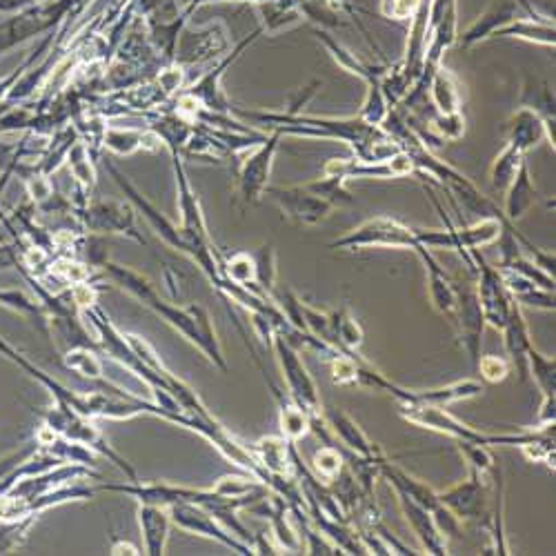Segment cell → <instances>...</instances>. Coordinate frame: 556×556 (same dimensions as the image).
Returning <instances> with one entry per match:
<instances>
[{
	"mask_svg": "<svg viewBox=\"0 0 556 556\" xmlns=\"http://www.w3.org/2000/svg\"><path fill=\"white\" fill-rule=\"evenodd\" d=\"M345 468V456L339 452L336 445H325L321 450H316L312 459V472L319 476L323 483H332L336 476Z\"/></svg>",
	"mask_w": 556,
	"mask_h": 556,
	"instance_id": "cell-32",
	"label": "cell"
},
{
	"mask_svg": "<svg viewBox=\"0 0 556 556\" xmlns=\"http://www.w3.org/2000/svg\"><path fill=\"white\" fill-rule=\"evenodd\" d=\"M38 519H41V516H27V519L12 521V523L0 521V552L7 554V552H14L16 548H21Z\"/></svg>",
	"mask_w": 556,
	"mask_h": 556,
	"instance_id": "cell-33",
	"label": "cell"
},
{
	"mask_svg": "<svg viewBox=\"0 0 556 556\" xmlns=\"http://www.w3.org/2000/svg\"><path fill=\"white\" fill-rule=\"evenodd\" d=\"M330 314H332V334H334L336 350L352 356V359H356V361H365L359 354V347L365 339L363 327L356 323V319L350 314L347 307H341V310L330 312Z\"/></svg>",
	"mask_w": 556,
	"mask_h": 556,
	"instance_id": "cell-24",
	"label": "cell"
},
{
	"mask_svg": "<svg viewBox=\"0 0 556 556\" xmlns=\"http://www.w3.org/2000/svg\"><path fill=\"white\" fill-rule=\"evenodd\" d=\"M138 528H141V536L145 543V554L150 556H161L165 554L167 539H170V510L163 505H152V503H138Z\"/></svg>",
	"mask_w": 556,
	"mask_h": 556,
	"instance_id": "cell-16",
	"label": "cell"
},
{
	"mask_svg": "<svg viewBox=\"0 0 556 556\" xmlns=\"http://www.w3.org/2000/svg\"><path fill=\"white\" fill-rule=\"evenodd\" d=\"M387 392H390L399 403H423V405L445 407L459 401L476 399V396L483 392V383L476 379H463L443 387H432V390H405V387L392 383Z\"/></svg>",
	"mask_w": 556,
	"mask_h": 556,
	"instance_id": "cell-10",
	"label": "cell"
},
{
	"mask_svg": "<svg viewBox=\"0 0 556 556\" xmlns=\"http://www.w3.org/2000/svg\"><path fill=\"white\" fill-rule=\"evenodd\" d=\"M541 201L539 192L534 190L532 185V178H530V167L528 163L521 165V170L516 172L514 181L510 183L508 190H505V210L503 216L508 218V221H519V218L530 210V207Z\"/></svg>",
	"mask_w": 556,
	"mask_h": 556,
	"instance_id": "cell-21",
	"label": "cell"
},
{
	"mask_svg": "<svg viewBox=\"0 0 556 556\" xmlns=\"http://www.w3.org/2000/svg\"><path fill=\"white\" fill-rule=\"evenodd\" d=\"M323 416L332 436L345 445L347 452L359 454L363 459H381V456H385L379 445L372 443L370 436L361 430V425L350 414H345L341 407H332V410L323 412Z\"/></svg>",
	"mask_w": 556,
	"mask_h": 556,
	"instance_id": "cell-13",
	"label": "cell"
},
{
	"mask_svg": "<svg viewBox=\"0 0 556 556\" xmlns=\"http://www.w3.org/2000/svg\"><path fill=\"white\" fill-rule=\"evenodd\" d=\"M416 256L421 258L425 270H428V287H430V303L439 314H454L456 305V292H454V281L445 274L443 267L436 261L434 254L428 247H421Z\"/></svg>",
	"mask_w": 556,
	"mask_h": 556,
	"instance_id": "cell-18",
	"label": "cell"
},
{
	"mask_svg": "<svg viewBox=\"0 0 556 556\" xmlns=\"http://www.w3.org/2000/svg\"><path fill=\"white\" fill-rule=\"evenodd\" d=\"M278 141H281V134L274 132V136L265 138L261 147H258V150L243 163L241 190L247 203H254L258 196L265 194L267 178H270L272 172L274 154L278 150Z\"/></svg>",
	"mask_w": 556,
	"mask_h": 556,
	"instance_id": "cell-12",
	"label": "cell"
},
{
	"mask_svg": "<svg viewBox=\"0 0 556 556\" xmlns=\"http://www.w3.org/2000/svg\"><path fill=\"white\" fill-rule=\"evenodd\" d=\"M456 448L461 450L465 463H468L470 470H476L481 474H490L496 459L492 456L488 445L474 443V441H456Z\"/></svg>",
	"mask_w": 556,
	"mask_h": 556,
	"instance_id": "cell-34",
	"label": "cell"
},
{
	"mask_svg": "<svg viewBox=\"0 0 556 556\" xmlns=\"http://www.w3.org/2000/svg\"><path fill=\"white\" fill-rule=\"evenodd\" d=\"M525 163V154L521 150H516L514 145H505V150L496 156V161L492 165V187L496 192H505L514 181L516 172L521 170V165Z\"/></svg>",
	"mask_w": 556,
	"mask_h": 556,
	"instance_id": "cell-28",
	"label": "cell"
},
{
	"mask_svg": "<svg viewBox=\"0 0 556 556\" xmlns=\"http://www.w3.org/2000/svg\"><path fill=\"white\" fill-rule=\"evenodd\" d=\"M470 256L474 263L472 270L479 274V281H476V296H479L483 319L485 323H490L494 330H501L505 321H508V314L512 307V299L508 290H505L503 276L494 265L485 261L479 250H472Z\"/></svg>",
	"mask_w": 556,
	"mask_h": 556,
	"instance_id": "cell-7",
	"label": "cell"
},
{
	"mask_svg": "<svg viewBox=\"0 0 556 556\" xmlns=\"http://www.w3.org/2000/svg\"><path fill=\"white\" fill-rule=\"evenodd\" d=\"M347 178L336 176V174H325L319 181L305 183V187L316 196L325 198L332 207H343V205H354V196L345 190Z\"/></svg>",
	"mask_w": 556,
	"mask_h": 556,
	"instance_id": "cell-29",
	"label": "cell"
},
{
	"mask_svg": "<svg viewBox=\"0 0 556 556\" xmlns=\"http://www.w3.org/2000/svg\"><path fill=\"white\" fill-rule=\"evenodd\" d=\"M436 129H439L441 136L450 138V141H456V138H461L465 132V121L461 114H452V116H436L434 121Z\"/></svg>",
	"mask_w": 556,
	"mask_h": 556,
	"instance_id": "cell-40",
	"label": "cell"
},
{
	"mask_svg": "<svg viewBox=\"0 0 556 556\" xmlns=\"http://www.w3.org/2000/svg\"><path fill=\"white\" fill-rule=\"evenodd\" d=\"M261 374H263V379L270 383L272 392H274V399L278 403V421H281V434L285 436L287 441L299 443L303 436L312 432L310 414H307L303 407L292 399V396H285V392L278 390V387L272 383L270 376H267L263 370H261Z\"/></svg>",
	"mask_w": 556,
	"mask_h": 556,
	"instance_id": "cell-17",
	"label": "cell"
},
{
	"mask_svg": "<svg viewBox=\"0 0 556 556\" xmlns=\"http://www.w3.org/2000/svg\"><path fill=\"white\" fill-rule=\"evenodd\" d=\"M272 350L276 354L278 365H281V370H283L287 392H290L292 399L299 403L307 414H310L312 430L321 436L323 443L334 445V436H332L330 428H327L325 416H323L319 387H316L312 374L307 372L305 363L301 361L299 350H296V347L287 341L281 332H274Z\"/></svg>",
	"mask_w": 556,
	"mask_h": 556,
	"instance_id": "cell-2",
	"label": "cell"
},
{
	"mask_svg": "<svg viewBox=\"0 0 556 556\" xmlns=\"http://www.w3.org/2000/svg\"><path fill=\"white\" fill-rule=\"evenodd\" d=\"M265 194L281 207L292 221L305 225H319L332 214L334 207L325 198L316 196L305 185L299 187H265Z\"/></svg>",
	"mask_w": 556,
	"mask_h": 556,
	"instance_id": "cell-9",
	"label": "cell"
},
{
	"mask_svg": "<svg viewBox=\"0 0 556 556\" xmlns=\"http://www.w3.org/2000/svg\"><path fill=\"white\" fill-rule=\"evenodd\" d=\"M432 519H434L436 528H439V532L445 536V539H448V536H459L461 519L450 508H445L443 503H439L432 510Z\"/></svg>",
	"mask_w": 556,
	"mask_h": 556,
	"instance_id": "cell-39",
	"label": "cell"
},
{
	"mask_svg": "<svg viewBox=\"0 0 556 556\" xmlns=\"http://www.w3.org/2000/svg\"><path fill=\"white\" fill-rule=\"evenodd\" d=\"M256 267V290L263 296H272L276 290V254L272 245H263L261 250L252 254Z\"/></svg>",
	"mask_w": 556,
	"mask_h": 556,
	"instance_id": "cell-30",
	"label": "cell"
},
{
	"mask_svg": "<svg viewBox=\"0 0 556 556\" xmlns=\"http://www.w3.org/2000/svg\"><path fill=\"white\" fill-rule=\"evenodd\" d=\"M492 472L481 474L470 470L468 481L459 485H452L450 490L436 492L439 501L450 508L459 519L468 521H481L490 519V505H492Z\"/></svg>",
	"mask_w": 556,
	"mask_h": 556,
	"instance_id": "cell-6",
	"label": "cell"
},
{
	"mask_svg": "<svg viewBox=\"0 0 556 556\" xmlns=\"http://www.w3.org/2000/svg\"><path fill=\"white\" fill-rule=\"evenodd\" d=\"M399 496V505L405 514L407 523H410L412 532L416 534V539L421 541L425 554L443 556L448 554V539L436 528V523L432 519V512L428 508H423L421 503H416L410 494H405L401 490H394Z\"/></svg>",
	"mask_w": 556,
	"mask_h": 556,
	"instance_id": "cell-11",
	"label": "cell"
},
{
	"mask_svg": "<svg viewBox=\"0 0 556 556\" xmlns=\"http://www.w3.org/2000/svg\"><path fill=\"white\" fill-rule=\"evenodd\" d=\"M543 138H548L543 116L536 114L530 107H521L508 123V143L514 145L516 150H521L523 154L539 145Z\"/></svg>",
	"mask_w": 556,
	"mask_h": 556,
	"instance_id": "cell-20",
	"label": "cell"
},
{
	"mask_svg": "<svg viewBox=\"0 0 556 556\" xmlns=\"http://www.w3.org/2000/svg\"><path fill=\"white\" fill-rule=\"evenodd\" d=\"M167 510H170L172 525H176L178 530L205 536V539H212L216 543H221V545H225V548L234 550L236 554H243V556L256 554L252 545H247L241 539H236V536L227 528H223V525L214 519L212 512L205 510L203 505L181 501V503L170 505Z\"/></svg>",
	"mask_w": 556,
	"mask_h": 556,
	"instance_id": "cell-5",
	"label": "cell"
},
{
	"mask_svg": "<svg viewBox=\"0 0 556 556\" xmlns=\"http://www.w3.org/2000/svg\"><path fill=\"white\" fill-rule=\"evenodd\" d=\"M514 12H516L514 0H496L488 12H485V16H481L479 21L470 27V32L461 38V45L472 47L476 43L485 41L488 36L499 32L501 27L510 25L514 21Z\"/></svg>",
	"mask_w": 556,
	"mask_h": 556,
	"instance_id": "cell-23",
	"label": "cell"
},
{
	"mask_svg": "<svg viewBox=\"0 0 556 556\" xmlns=\"http://www.w3.org/2000/svg\"><path fill=\"white\" fill-rule=\"evenodd\" d=\"M250 452L270 474H281V476L294 474L292 441H287L283 434L281 436H263V439H258L252 445Z\"/></svg>",
	"mask_w": 556,
	"mask_h": 556,
	"instance_id": "cell-19",
	"label": "cell"
},
{
	"mask_svg": "<svg viewBox=\"0 0 556 556\" xmlns=\"http://www.w3.org/2000/svg\"><path fill=\"white\" fill-rule=\"evenodd\" d=\"M528 374L536 381L543 396L541 412H539V425L554 423L556 416V361L550 356L541 354L532 345L528 352Z\"/></svg>",
	"mask_w": 556,
	"mask_h": 556,
	"instance_id": "cell-15",
	"label": "cell"
},
{
	"mask_svg": "<svg viewBox=\"0 0 556 556\" xmlns=\"http://www.w3.org/2000/svg\"><path fill=\"white\" fill-rule=\"evenodd\" d=\"M501 276H503L505 290H508L512 301H516L519 305L536 307V310H545V312L554 310V292L543 290V287L532 283L530 278L508 272V270H501Z\"/></svg>",
	"mask_w": 556,
	"mask_h": 556,
	"instance_id": "cell-22",
	"label": "cell"
},
{
	"mask_svg": "<svg viewBox=\"0 0 556 556\" xmlns=\"http://www.w3.org/2000/svg\"><path fill=\"white\" fill-rule=\"evenodd\" d=\"M69 161H72V170H74L78 181L85 183V185H94V172H92V167H89V161L85 158L83 145L74 147L72 158H69Z\"/></svg>",
	"mask_w": 556,
	"mask_h": 556,
	"instance_id": "cell-41",
	"label": "cell"
},
{
	"mask_svg": "<svg viewBox=\"0 0 556 556\" xmlns=\"http://www.w3.org/2000/svg\"><path fill=\"white\" fill-rule=\"evenodd\" d=\"M496 36H514L525 38L532 43L554 45V27L550 23H534V21H512L510 25L501 27Z\"/></svg>",
	"mask_w": 556,
	"mask_h": 556,
	"instance_id": "cell-31",
	"label": "cell"
},
{
	"mask_svg": "<svg viewBox=\"0 0 556 556\" xmlns=\"http://www.w3.org/2000/svg\"><path fill=\"white\" fill-rule=\"evenodd\" d=\"M430 96H432L434 107L439 109V116L459 114V107H461L459 85H456V78L448 72V69L439 67L432 74Z\"/></svg>",
	"mask_w": 556,
	"mask_h": 556,
	"instance_id": "cell-25",
	"label": "cell"
},
{
	"mask_svg": "<svg viewBox=\"0 0 556 556\" xmlns=\"http://www.w3.org/2000/svg\"><path fill=\"white\" fill-rule=\"evenodd\" d=\"M332 250H363V247H394V250H412L414 254L421 250L419 238L412 227L403 225L392 216H376L365 221L356 230L336 238L330 243Z\"/></svg>",
	"mask_w": 556,
	"mask_h": 556,
	"instance_id": "cell-4",
	"label": "cell"
},
{
	"mask_svg": "<svg viewBox=\"0 0 556 556\" xmlns=\"http://www.w3.org/2000/svg\"><path fill=\"white\" fill-rule=\"evenodd\" d=\"M510 367H512L510 361L503 359V356L488 354V356H481L479 363H476V372L481 374V379L485 383H501L508 379Z\"/></svg>",
	"mask_w": 556,
	"mask_h": 556,
	"instance_id": "cell-37",
	"label": "cell"
},
{
	"mask_svg": "<svg viewBox=\"0 0 556 556\" xmlns=\"http://www.w3.org/2000/svg\"><path fill=\"white\" fill-rule=\"evenodd\" d=\"M92 218H94V221L89 223V225H92L94 230L123 232V234L134 236L136 241L145 243L143 238L138 236L136 230H134L132 214H129V210H125V207H121V205H101V207H96V210H92Z\"/></svg>",
	"mask_w": 556,
	"mask_h": 556,
	"instance_id": "cell-27",
	"label": "cell"
},
{
	"mask_svg": "<svg viewBox=\"0 0 556 556\" xmlns=\"http://www.w3.org/2000/svg\"><path fill=\"white\" fill-rule=\"evenodd\" d=\"M147 138H150V134L116 132V129H112V132H107L105 136V145L116 154H132L138 147H147Z\"/></svg>",
	"mask_w": 556,
	"mask_h": 556,
	"instance_id": "cell-36",
	"label": "cell"
},
{
	"mask_svg": "<svg viewBox=\"0 0 556 556\" xmlns=\"http://www.w3.org/2000/svg\"><path fill=\"white\" fill-rule=\"evenodd\" d=\"M103 272L109 281L121 285L125 292L136 296L138 301L145 303L150 310H154L158 316H161L165 323H170L176 332H181L187 341L196 345L198 350L210 359V363L218 367V370L223 372L230 370L225 361V354L221 350V343H218L216 327L212 325L210 312H207L203 305L198 303H192L187 307L172 305L170 301L161 299V294H158L156 287L147 281L143 274L129 270V267L123 265L105 263Z\"/></svg>",
	"mask_w": 556,
	"mask_h": 556,
	"instance_id": "cell-1",
	"label": "cell"
},
{
	"mask_svg": "<svg viewBox=\"0 0 556 556\" xmlns=\"http://www.w3.org/2000/svg\"><path fill=\"white\" fill-rule=\"evenodd\" d=\"M109 554H112V556H121V554H127V556H138V554H143V552L138 550L136 545L129 543V541L116 539V536H112V550H109Z\"/></svg>",
	"mask_w": 556,
	"mask_h": 556,
	"instance_id": "cell-42",
	"label": "cell"
},
{
	"mask_svg": "<svg viewBox=\"0 0 556 556\" xmlns=\"http://www.w3.org/2000/svg\"><path fill=\"white\" fill-rule=\"evenodd\" d=\"M32 412L43 421V425H47L49 430L65 436L69 441L87 445V448H92L96 454L105 456V459L112 461L118 470L125 472L129 481H138L136 470L127 463V459H123V456L112 448V445L107 443L103 432L94 425V419H87V416L76 414L61 405L49 407V410H36V407H32Z\"/></svg>",
	"mask_w": 556,
	"mask_h": 556,
	"instance_id": "cell-3",
	"label": "cell"
},
{
	"mask_svg": "<svg viewBox=\"0 0 556 556\" xmlns=\"http://www.w3.org/2000/svg\"><path fill=\"white\" fill-rule=\"evenodd\" d=\"M503 332V345L505 352L510 356V365L516 370V374L521 376V381H528V352L532 347V339H530V327L525 316L521 312V305L512 301L508 321L501 327Z\"/></svg>",
	"mask_w": 556,
	"mask_h": 556,
	"instance_id": "cell-14",
	"label": "cell"
},
{
	"mask_svg": "<svg viewBox=\"0 0 556 556\" xmlns=\"http://www.w3.org/2000/svg\"><path fill=\"white\" fill-rule=\"evenodd\" d=\"M454 292H456L454 314H456V321H459L461 343H463V350L470 356L472 367L476 370V363L481 359V341L485 330V319L481 312L479 296H476V285L454 283Z\"/></svg>",
	"mask_w": 556,
	"mask_h": 556,
	"instance_id": "cell-8",
	"label": "cell"
},
{
	"mask_svg": "<svg viewBox=\"0 0 556 556\" xmlns=\"http://www.w3.org/2000/svg\"><path fill=\"white\" fill-rule=\"evenodd\" d=\"M63 363L67 370L76 372L78 376H83V379L103 381L105 365L101 361V356L96 354L94 347H87V345L69 347V350H65L63 354Z\"/></svg>",
	"mask_w": 556,
	"mask_h": 556,
	"instance_id": "cell-26",
	"label": "cell"
},
{
	"mask_svg": "<svg viewBox=\"0 0 556 556\" xmlns=\"http://www.w3.org/2000/svg\"><path fill=\"white\" fill-rule=\"evenodd\" d=\"M52 272L56 276H61L63 281H67L69 285H78V283L89 281L87 265L74 261V258H58V261L52 263Z\"/></svg>",
	"mask_w": 556,
	"mask_h": 556,
	"instance_id": "cell-38",
	"label": "cell"
},
{
	"mask_svg": "<svg viewBox=\"0 0 556 556\" xmlns=\"http://www.w3.org/2000/svg\"><path fill=\"white\" fill-rule=\"evenodd\" d=\"M367 361H356L343 352L330 356V374L334 385H359V367Z\"/></svg>",
	"mask_w": 556,
	"mask_h": 556,
	"instance_id": "cell-35",
	"label": "cell"
}]
</instances>
